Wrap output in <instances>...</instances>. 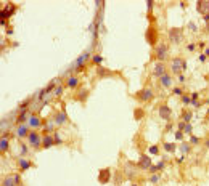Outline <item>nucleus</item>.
<instances>
[{
	"instance_id": "nucleus-1",
	"label": "nucleus",
	"mask_w": 209,
	"mask_h": 186,
	"mask_svg": "<svg viewBox=\"0 0 209 186\" xmlns=\"http://www.w3.org/2000/svg\"><path fill=\"white\" fill-rule=\"evenodd\" d=\"M26 140H28V145L32 149H35V151L42 149V133H39L37 130H31V133L28 135Z\"/></svg>"
},
{
	"instance_id": "nucleus-2",
	"label": "nucleus",
	"mask_w": 209,
	"mask_h": 186,
	"mask_svg": "<svg viewBox=\"0 0 209 186\" xmlns=\"http://www.w3.org/2000/svg\"><path fill=\"white\" fill-rule=\"evenodd\" d=\"M167 53H169V47H167V43L161 42V43L156 45V48H154V56H156V59L159 63H164L167 59Z\"/></svg>"
},
{
	"instance_id": "nucleus-3",
	"label": "nucleus",
	"mask_w": 209,
	"mask_h": 186,
	"mask_svg": "<svg viewBox=\"0 0 209 186\" xmlns=\"http://www.w3.org/2000/svg\"><path fill=\"white\" fill-rule=\"evenodd\" d=\"M185 69H187V61L182 59L180 56H177V58H174L171 61V71H172V74H179V76H180L182 71H185Z\"/></svg>"
},
{
	"instance_id": "nucleus-4",
	"label": "nucleus",
	"mask_w": 209,
	"mask_h": 186,
	"mask_svg": "<svg viewBox=\"0 0 209 186\" xmlns=\"http://www.w3.org/2000/svg\"><path fill=\"white\" fill-rule=\"evenodd\" d=\"M135 98L140 101H145V103H148V101H153L154 98V93L151 88H142L140 92L135 93Z\"/></svg>"
},
{
	"instance_id": "nucleus-5",
	"label": "nucleus",
	"mask_w": 209,
	"mask_h": 186,
	"mask_svg": "<svg viewBox=\"0 0 209 186\" xmlns=\"http://www.w3.org/2000/svg\"><path fill=\"white\" fill-rule=\"evenodd\" d=\"M2 186H21V175L15 173V175H8L2 180Z\"/></svg>"
},
{
	"instance_id": "nucleus-6",
	"label": "nucleus",
	"mask_w": 209,
	"mask_h": 186,
	"mask_svg": "<svg viewBox=\"0 0 209 186\" xmlns=\"http://www.w3.org/2000/svg\"><path fill=\"white\" fill-rule=\"evenodd\" d=\"M29 133H31V130H29L28 124H19V125H16V128H15V136H16L18 140H24V138H28Z\"/></svg>"
},
{
	"instance_id": "nucleus-7",
	"label": "nucleus",
	"mask_w": 209,
	"mask_h": 186,
	"mask_svg": "<svg viewBox=\"0 0 209 186\" xmlns=\"http://www.w3.org/2000/svg\"><path fill=\"white\" fill-rule=\"evenodd\" d=\"M169 39H171L172 43H180L182 39H183V29H180V28L169 29Z\"/></svg>"
},
{
	"instance_id": "nucleus-8",
	"label": "nucleus",
	"mask_w": 209,
	"mask_h": 186,
	"mask_svg": "<svg viewBox=\"0 0 209 186\" xmlns=\"http://www.w3.org/2000/svg\"><path fill=\"white\" fill-rule=\"evenodd\" d=\"M156 109H158V114H159L161 119H164V121H171V117H172V109L167 106V104H159Z\"/></svg>"
},
{
	"instance_id": "nucleus-9",
	"label": "nucleus",
	"mask_w": 209,
	"mask_h": 186,
	"mask_svg": "<svg viewBox=\"0 0 209 186\" xmlns=\"http://www.w3.org/2000/svg\"><path fill=\"white\" fill-rule=\"evenodd\" d=\"M68 122V116H66V112L64 111H56L55 114H53V124L55 125H64Z\"/></svg>"
},
{
	"instance_id": "nucleus-10",
	"label": "nucleus",
	"mask_w": 209,
	"mask_h": 186,
	"mask_svg": "<svg viewBox=\"0 0 209 186\" xmlns=\"http://www.w3.org/2000/svg\"><path fill=\"white\" fill-rule=\"evenodd\" d=\"M28 125H29V128H34V130H37V128L44 127V121L39 117L37 114H31V117H29V121H28Z\"/></svg>"
},
{
	"instance_id": "nucleus-11",
	"label": "nucleus",
	"mask_w": 209,
	"mask_h": 186,
	"mask_svg": "<svg viewBox=\"0 0 209 186\" xmlns=\"http://www.w3.org/2000/svg\"><path fill=\"white\" fill-rule=\"evenodd\" d=\"M55 145V138H53V133H44L42 135V148L48 149Z\"/></svg>"
},
{
	"instance_id": "nucleus-12",
	"label": "nucleus",
	"mask_w": 209,
	"mask_h": 186,
	"mask_svg": "<svg viewBox=\"0 0 209 186\" xmlns=\"http://www.w3.org/2000/svg\"><path fill=\"white\" fill-rule=\"evenodd\" d=\"M164 74H167L166 64H164V63H159V61H158L156 64H154V68H153V76L159 79V77L164 76Z\"/></svg>"
},
{
	"instance_id": "nucleus-13",
	"label": "nucleus",
	"mask_w": 209,
	"mask_h": 186,
	"mask_svg": "<svg viewBox=\"0 0 209 186\" xmlns=\"http://www.w3.org/2000/svg\"><path fill=\"white\" fill-rule=\"evenodd\" d=\"M16 164H18V167H19L21 172H26V170H29L31 167H34V164H32L29 159H26V157H19L16 161Z\"/></svg>"
},
{
	"instance_id": "nucleus-14",
	"label": "nucleus",
	"mask_w": 209,
	"mask_h": 186,
	"mask_svg": "<svg viewBox=\"0 0 209 186\" xmlns=\"http://www.w3.org/2000/svg\"><path fill=\"white\" fill-rule=\"evenodd\" d=\"M153 165V162H151V159L148 157V156L142 154L140 156V161H138V167L142 170H150V167Z\"/></svg>"
},
{
	"instance_id": "nucleus-15",
	"label": "nucleus",
	"mask_w": 209,
	"mask_h": 186,
	"mask_svg": "<svg viewBox=\"0 0 209 186\" xmlns=\"http://www.w3.org/2000/svg\"><path fill=\"white\" fill-rule=\"evenodd\" d=\"M15 11H16V7H15L13 3H7V5H5V8L2 10V19H3V21L8 19V18H10Z\"/></svg>"
},
{
	"instance_id": "nucleus-16",
	"label": "nucleus",
	"mask_w": 209,
	"mask_h": 186,
	"mask_svg": "<svg viewBox=\"0 0 209 186\" xmlns=\"http://www.w3.org/2000/svg\"><path fill=\"white\" fill-rule=\"evenodd\" d=\"M159 83L164 88H169V87H172V83H174V79H172L171 74L167 72V74H164L163 77H159Z\"/></svg>"
},
{
	"instance_id": "nucleus-17",
	"label": "nucleus",
	"mask_w": 209,
	"mask_h": 186,
	"mask_svg": "<svg viewBox=\"0 0 209 186\" xmlns=\"http://www.w3.org/2000/svg\"><path fill=\"white\" fill-rule=\"evenodd\" d=\"M89 58H90V52H84L82 55H80L79 58L76 59V63H74V66H76V68H77V71H79V69H80V66H84V64H85V63H87V59H89ZM77 71H76V72H77Z\"/></svg>"
},
{
	"instance_id": "nucleus-18",
	"label": "nucleus",
	"mask_w": 209,
	"mask_h": 186,
	"mask_svg": "<svg viewBox=\"0 0 209 186\" xmlns=\"http://www.w3.org/2000/svg\"><path fill=\"white\" fill-rule=\"evenodd\" d=\"M109 180H111V170H109V169L100 170V175H98V181L105 185V183H108Z\"/></svg>"
},
{
	"instance_id": "nucleus-19",
	"label": "nucleus",
	"mask_w": 209,
	"mask_h": 186,
	"mask_svg": "<svg viewBox=\"0 0 209 186\" xmlns=\"http://www.w3.org/2000/svg\"><path fill=\"white\" fill-rule=\"evenodd\" d=\"M79 83H80V80H79L77 76H71V77H68V79L64 80V87H66V88H76Z\"/></svg>"
},
{
	"instance_id": "nucleus-20",
	"label": "nucleus",
	"mask_w": 209,
	"mask_h": 186,
	"mask_svg": "<svg viewBox=\"0 0 209 186\" xmlns=\"http://www.w3.org/2000/svg\"><path fill=\"white\" fill-rule=\"evenodd\" d=\"M196 10H198V13L201 14H209V2H204V0H199L198 3H196Z\"/></svg>"
},
{
	"instance_id": "nucleus-21",
	"label": "nucleus",
	"mask_w": 209,
	"mask_h": 186,
	"mask_svg": "<svg viewBox=\"0 0 209 186\" xmlns=\"http://www.w3.org/2000/svg\"><path fill=\"white\" fill-rule=\"evenodd\" d=\"M10 149V141H8V135L3 133L2 138H0V151L2 152H7Z\"/></svg>"
},
{
	"instance_id": "nucleus-22",
	"label": "nucleus",
	"mask_w": 209,
	"mask_h": 186,
	"mask_svg": "<svg viewBox=\"0 0 209 186\" xmlns=\"http://www.w3.org/2000/svg\"><path fill=\"white\" fill-rule=\"evenodd\" d=\"M29 117H31V111L29 109H26V111H21V114L18 116V125L19 124H23V122H26L28 124V121H29Z\"/></svg>"
},
{
	"instance_id": "nucleus-23",
	"label": "nucleus",
	"mask_w": 209,
	"mask_h": 186,
	"mask_svg": "<svg viewBox=\"0 0 209 186\" xmlns=\"http://www.w3.org/2000/svg\"><path fill=\"white\" fill-rule=\"evenodd\" d=\"M111 71H109V69H105V68H97V76L100 77V79H103V77H108V76H111Z\"/></svg>"
},
{
	"instance_id": "nucleus-24",
	"label": "nucleus",
	"mask_w": 209,
	"mask_h": 186,
	"mask_svg": "<svg viewBox=\"0 0 209 186\" xmlns=\"http://www.w3.org/2000/svg\"><path fill=\"white\" fill-rule=\"evenodd\" d=\"M192 116H193V114H192V111H190V109H183V111H182V121H183V122H190V121H192Z\"/></svg>"
},
{
	"instance_id": "nucleus-25",
	"label": "nucleus",
	"mask_w": 209,
	"mask_h": 186,
	"mask_svg": "<svg viewBox=\"0 0 209 186\" xmlns=\"http://www.w3.org/2000/svg\"><path fill=\"white\" fill-rule=\"evenodd\" d=\"M180 151L183 152V154H188V152L192 151V145H190V143H187V141H183L180 145Z\"/></svg>"
},
{
	"instance_id": "nucleus-26",
	"label": "nucleus",
	"mask_w": 209,
	"mask_h": 186,
	"mask_svg": "<svg viewBox=\"0 0 209 186\" xmlns=\"http://www.w3.org/2000/svg\"><path fill=\"white\" fill-rule=\"evenodd\" d=\"M55 124L53 122H44V133H50V130H53Z\"/></svg>"
},
{
	"instance_id": "nucleus-27",
	"label": "nucleus",
	"mask_w": 209,
	"mask_h": 186,
	"mask_svg": "<svg viewBox=\"0 0 209 186\" xmlns=\"http://www.w3.org/2000/svg\"><path fill=\"white\" fill-rule=\"evenodd\" d=\"M164 149H166L167 152H174L175 149H177V146H175L174 143H164Z\"/></svg>"
},
{
	"instance_id": "nucleus-28",
	"label": "nucleus",
	"mask_w": 209,
	"mask_h": 186,
	"mask_svg": "<svg viewBox=\"0 0 209 186\" xmlns=\"http://www.w3.org/2000/svg\"><path fill=\"white\" fill-rule=\"evenodd\" d=\"M63 90H64V85H58L55 90H53V95H55L56 98H60L63 95Z\"/></svg>"
},
{
	"instance_id": "nucleus-29",
	"label": "nucleus",
	"mask_w": 209,
	"mask_h": 186,
	"mask_svg": "<svg viewBox=\"0 0 209 186\" xmlns=\"http://www.w3.org/2000/svg\"><path fill=\"white\" fill-rule=\"evenodd\" d=\"M192 130H193V127H192V124L190 122H185V127H183V133H187V135H192Z\"/></svg>"
},
{
	"instance_id": "nucleus-30",
	"label": "nucleus",
	"mask_w": 209,
	"mask_h": 186,
	"mask_svg": "<svg viewBox=\"0 0 209 186\" xmlns=\"http://www.w3.org/2000/svg\"><path fill=\"white\" fill-rule=\"evenodd\" d=\"M92 61H93L95 64H101V63H103V56L101 55H93L92 56Z\"/></svg>"
},
{
	"instance_id": "nucleus-31",
	"label": "nucleus",
	"mask_w": 209,
	"mask_h": 186,
	"mask_svg": "<svg viewBox=\"0 0 209 186\" xmlns=\"http://www.w3.org/2000/svg\"><path fill=\"white\" fill-rule=\"evenodd\" d=\"M53 138H55V145H63V138L60 136V133H53Z\"/></svg>"
},
{
	"instance_id": "nucleus-32",
	"label": "nucleus",
	"mask_w": 209,
	"mask_h": 186,
	"mask_svg": "<svg viewBox=\"0 0 209 186\" xmlns=\"http://www.w3.org/2000/svg\"><path fill=\"white\" fill-rule=\"evenodd\" d=\"M19 148H21V154H28V152H29L28 146H26L24 143H19Z\"/></svg>"
},
{
	"instance_id": "nucleus-33",
	"label": "nucleus",
	"mask_w": 209,
	"mask_h": 186,
	"mask_svg": "<svg viewBox=\"0 0 209 186\" xmlns=\"http://www.w3.org/2000/svg\"><path fill=\"white\" fill-rule=\"evenodd\" d=\"M188 143H190V145H199V138H196V136H193V135H192Z\"/></svg>"
},
{
	"instance_id": "nucleus-34",
	"label": "nucleus",
	"mask_w": 209,
	"mask_h": 186,
	"mask_svg": "<svg viewBox=\"0 0 209 186\" xmlns=\"http://www.w3.org/2000/svg\"><path fill=\"white\" fill-rule=\"evenodd\" d=\"M182 103L183 104H190L192 103V98L188 96V95H183V96H182Z\"/></svg>"
},
{
	"instance_id": "nucleus-35",
	"label": "nucleus",
	"mask_w": 209,
	"mask_h": 186,
	"mask_svg": "<svg viewBox=\"0 0 209 186\" xmlns=\"http://www.w3.org/2000/svg\"><path fill=\"white\" fill-rule=\"evenodd\" d=\"M159 178H161V176L158 175V173H153V175H151V178H150V181H151V183H156V181H159Z\"/></svg>"
},
{
	"instance_id": "nucleus-36",
	"label": "nucleus",
	"mask_w": 209,
	"mask_h": 186,
	"mask_svg": "<svg viewBox=\"0 0 209 186\" xmlns=\"http://www.w3.org/2000/svg\"><path fill=\"white\" fill-rule=\"evenodd\" d=\"M172 93H175V95H180V96H183V92H182V88H179V87H175V88L172 90Z\"/></svg>"
},
{
	"instance_id": "nucleus-37",
	"label": "nucleus",
	"mask_w": 209,
	"mask_h": 186,
	"mask_svg": "<svg viewBox=\"0 0 209 186\" xmlns=\"http://www.w3.org/2000/svg\"><path fill=\"white\" fill-rule=\"evenodd\" d=\"M175 138H177L179 141H182V140H183V132H180V130H179L177 133H175Z\"/></svg>"
},
{
	"instance_id": "nucleus-38",
	"label": "nucleus",
	"mask_w": 209,
	"mask_h": 186,
	"mask_svg": "<svg viewBox=\"0 0 209 186\" xmlns=\"http://www.w3.org/2000/svg\"><path fill=\"white\" fill-rule=\"evenodd\" d=\"M150 152H151V154H158V152H159L158 146H151V148H150Z\"/></svg>"
},
{
	"instance_id": "nucleus-39",
	"label": "nucleus",
	"mask_w": 209,
	"mask_h": 186,
	"mask_svg": "<svg viewBox=\"0 0 209 186\" xmlns=\"http://www.w3.org/2000/svg\"><path fill=\"white\" fill-rule=\"evenodd\" d=\"M87 93H89L87 90H84V92H80V93H79V98H82V100H85V98H87V96H85Z\"/></svg>"
},
{
	"instance_id": "nucleus-40",
	"label": "nucleus",
	"mask_w": 209,
	"mask_h": 186,
	"mask_svg": "<svg viewBox=\"0 0 209 186\" xmlns=\"http://www.w3.org/2000/svg\"><path fill=\"white\" fill-rule=\"evenodd\" d=\"M177 127H179V130H180V132H182V130H183V127H185V122H183V121H182V122H180V124H179V125H177Z\"/></svg>"
},
{
	"instance_id": "nucleus-41",
	"label": "nucleus",
	"mask_w": 209,
	"mask_h": 186,
	"mask_svg": "<svg viewBox=\"0 0 209 186\" xmlns=\"http://www.w3.org/2000/svg\"><path fill=\"white\" fill-rule=\"evenodd\" d=\"M187 48H188V52H193V50H195V43H190Z\"/></svg>"
},
{
	"instance_id": "nucleus-42",
	"label": "nucleus",
	"mask_w": 209,
	"mask_h": 186,
	"mask_svg": "<svg viewBox=\"0 0 209 186\" xmlns=\"http://www.w3.org/2000/svg\"><path fill=\"white\" fill-rule=\"evenodd\" d=\"M156 169H158V170L164 169V162H159V164H158V165H156Z\"/></svg>"
},
{
	"instance_id": "nucleus-43",
	"label": "nucleus",
	"mask_w": 209,
	"mask_h": 186,
	"mask_svg": "<svg viewBox=\"0 0 209 186\" xmlns=\"http://www.w3.org/2000/svg\"><path fill=\"white\" fill-rule=\"evenodd\" d=\"M206 59H208V58H206V55H199V61H201V63H204Z\"/></svg>"
},
{
	"instance_id": "nucleus-44",
	"label": "nucleus",
	"mask_w": 209,
	"mask_h": 186,
	"mask_svg": "<svg viewBox=\"0 0 209 186\" xmlns=\"http://www.w3.org/2000/svg\"><path fill=\"white\" fill-rule=\"evenodd\" d=\"M179 82L183 83V82H185V76H182V74H180V76H179Z\"/></svg>"
},
{
	"instance_id": "nucleus-45",
	"label": "nucleus",
	"mask_w": 209,
	"mask_h": 186,
	"mask_svg": "<svg viewBox=\"0 0 209 186\" xmlns=\"http://www.w3.org/2000/svg\"><path fill=\"white\" fill-rule=\"evenodd\" d=\"M146 5H148V10L151 11V8H153V2H148V3H146Z\"/></svg>"
},
{
	"instance_id": "nucleus-46",
	"label": "nucleus",
	"mask_w": 209,
	"mask_h": 186,
	"mask_svg": "<svg viewBox=\"0 0 209 186\" xmlns=\"http://www.w3.org/2000/svg\"><path fill=\"white\" fill-rule=\"evenodd\" d=\"M204 55H206V58L209 56V48H204Z\"/></svg>"
},
{
	"instance_id": "nucleus-47",
	"label": "nucleus",
	"mask_w": 209,
	"mask_h": 186,
	"mask_svg": "<svg viewBox=\"0 0 209 186\" xmlns=\"http://www.w3.org/2000/svg\"><path fill=\"white\" fill-rule=\"evenodd\" d=\"M204 146H206V148L209 149V140H206V141H204Z\"/></svg>"
},
{
	"instance_id": "nucleus-48",
	"label": "nucleus",
	"mask_w": 209,
	"mask_h": 186,
	"mask_svg": "<svg viewBox=\"0 0 209 186\" xmlns=\"http://www.w3.org/2000/svg\"><path fill=\"white\" fill-rule=\"evenodd\" d=\"M132 186H137V185H132Z\"/></svg>"
}]
</instances>
